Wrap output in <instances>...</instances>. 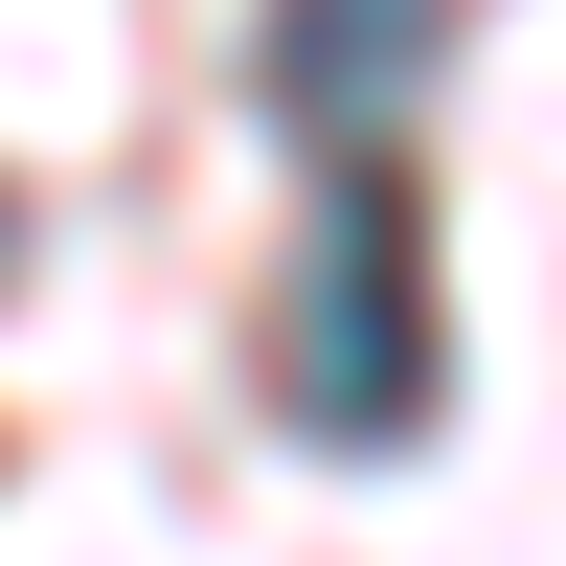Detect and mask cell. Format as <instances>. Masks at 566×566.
Returning <instances> with one entry per match:
<instances>
[{"instance_id": "6da1fadb", "label": "cell", "mask_w": 566, "mask_h": 566, "mask_svg": "<svg viewBox=\"0 0 566 566\" xmlns=\"http://www.w3.org/2000/svg\"><path fill=\"white\" fill-rule=\"evenodd\" d=\"M272 408H295V431H340V453L431 431V205H408L386 159H340V205H317V250H295Z\"/></svg>"}, {"instance_id": "7a4b0ae2", "label": "cell", "mask_w": 566, "mask_h": 566, "mask_svg": "<svg viewBox=\"0 0 566 566\" xmlns=\"http://www.w3.org/2000/svg\"><path fill=\"white\" fill-rule=\"evenodd\" d=\"M453 0H272V114L295 136H386L408 91H431Z\"/></svg>"}]
</instances>
